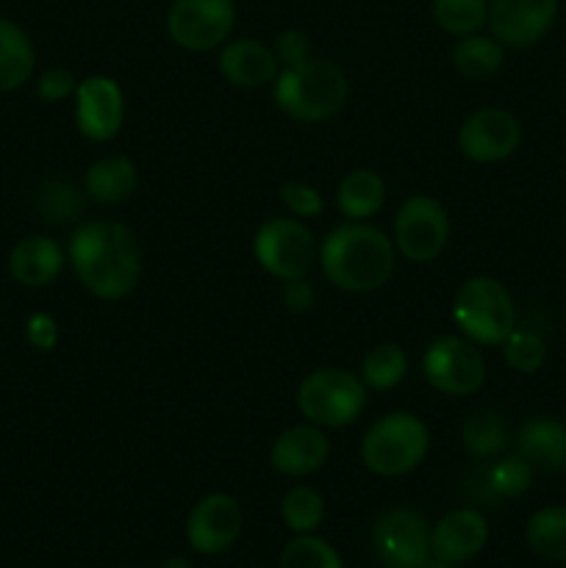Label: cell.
I'll return each instance as SVG.
<instances>
[{
    "instance_id": "8d00e7d4",
    "label": "cell",
    "mask_w": 566,
    "mask_h": 568,
    "mask_svg": "<svg viewBox=\"0 0 566 568\" xmlns=\"http://www.w3.org/2000/svg\"><path fill=\"white\" fill-rule=\"evenodd\" d=\"M26 336L33 347L42 349V353H50L59 344V322L50 314H33L26 322Z\"/></svg>"
},
{
    "instance_id": "9a60e30c",
    "label": "cell",
    "mask_w": 566,
    "mask_h": 568,
    "mask_svg": "<svg viewBox=\"0 0 566 568\" xmlns=\"http://www.w3.org/2000/svg\"><path fill=\"white\" fill-rule=\"evenodd\" d=\"M242 505L231 494H209L186 519V544L198 555H222L242 536Z\"/></svg>"
},
{
    "instance_id": "f546056e",
    "label": "cell",
    "mask_w": 566,
    "mask_h": 568,
    "mask_svg": "<svg viewBox=\"0 0 566 568\" xmlns=\"http://www.w3.org/2000/svg\"><path fill=\"white\" fill-rule=\"evenodd\" d=\"M499 347H503L505 364L514 372H519V375H533L547 361V344H544V338L536 331H525V327H514L511 336Z\"/></svg>"
},
{
    "instance_id": "d6986e66",
    "label": "cell",
    "mask_w": 566,
    "mask_h": 568,
    "mask_svg": "<svg viewBox=\"0 0 566 568\" xmlns=\"http://www.w3.org/2000/svg\"><path fill=\"white\" fill-rule=\"evenodd\" d=\"M516 455L525 458L536 475H558L566 469V425L549 416H533L519 427Z\"/></svg>"
},
{
    "instance_id": "f35d334b",
    "label": "cell",
    "mask_w": 566,
    "mask_h": 568,
    "mask_svg": "<svg viewBox=\"0 0 566 568\" xmlns=\"http://www.w3.org/2000/svg\"><path fill=\"white\" fill-rule=\"evenodd\" d=\"M159 568H192V566H189V560L181 558V555H172V558H166Z\"/></svg>"
},
{
    "instance_id": "3957f363",
    "label": "cell",
    "mask_w": 566,
    "mask_h": 568,
    "mask_svg": "<svg viewBox=\"0 0 566 568\" xmlns=\"http://www.w3.org/2000/svg\"><path fill=\"white\" fill-rule=\"evenodd\" d=\"M277 109L297 122H325L342 111L350 98V81L338 64L314 59L283 67L272 81Z\"/></svg>"
},
{
    "instance_id": "8fae6325",
    "label": "cell",
    "mask_w": 566,
    "mask_h": 568,
    "mask_svg": "<svg viewBox=\"0 0 566 568\" xmlns=\"http://www.w3.org/2000/svg\"><path fill=\"white\" fill-rule=\"evenodd\" d=\"M372 552L383 568H425L431 560V525L414 508H392L372 527Z\"/></svg>"
},
{
    "instance_id": "ba28073f",
    "label": "cell",
    "mask_w": 566,
    "mask_h": 568,
    "mask_svg": "<svg viewBox=\"0 0 566 568\" xmlns=\"http://www.w3.org/2000/svg\"><path fill=\"white\" fill-rule=\"evenodd\" d=\"M392 242L405 261L431 264L449 242L447 209L431 194H411L394 216Z\"/></svg>"
},
{
    "instance_id": "6da1fadb",
    "label": "cell",
    "mask_w": 566,
    "mask_h": 568,
    "mask_svg": "<svg viewBox=\"0 0 566 568\" xmlns=\"http://www.w3.org/2000/svg\"><path fill=\"white\" fill-rule=\"evenodd\" d=\"M67 261L87 292L100 300H122L142 277V250L128 225L92 220L75 227L67 244Z\"/></svg>"
},
{
    "instance_id": "7402d4cb",
    "label": "cell",
    "mask_w": 566,
    "mask_h": 568,
    "mask_svg": "<svg viewBox=\"0 0 566 568\" xmlns=\"http://www.w3.org/2000/svg\"><path fill=\"white\" fill-rule=\"evenodd\" d=\"M386 203V183L372 170H353L338 181L336 209L350 222H366Z\"/></svg>"
},
{
    "instance_id": "2e32d148",
    "label": "cell",
    "mask_w": 566,
    "mask_h": 568,
    "mask_svg": "<svg viewBox=\"0 0 566 568\" xmlns=\"http://www.w3.org/2000/svg\"><path fill=\"white\" fill-rule=\"evenodd\" d=\"M331 458V438L311 422L277 433L270 447V464L277 475L305 477L320 471Z\"/></svg>"
},
{
    "instance_id": "52a82bcc",
    "label": "cell",
    "mask_w": 566,
    "mask_h": 568,
    "mask_svg": "<svg viewBox=\"0 0 566 568\" xmlns=\"http://www.w3.org/2000/svg\"><path fill=\"white\" fill-rule=\"evenodd\" d=\"M253 255L261 270L270 272L277 281H297L314 266L316 250L314 233L297 216H272L255 231Z\"/></svg>"
},
{
    "instance_id": "74e56055",
    "label": "cell",
    "mask_w": 566,
    "mask_h": 568,
    "mask_svg": "<svg viewBox=\"0 0 566 568\" xmlns=\"http://www.w3.org/2000/svg\"><path fill=\"white\" fill-rule=\"evenodd\" d=\"M283 308L292 311V314H309L316 305V288L311 283H305V277H297V281L283 283Z\"/></svg>"
},
{
    "instance_id": "e575fe53",
    "label": "cell",
    "mask_w": 566,
    "mask_h": 568,
    "mask_svg": "<svg viewBox=\"0 0 566 568\" xmlns=\"http://www.w3.org/2000/svg\"><path fill=\"white\" fill-rule=\"evenodd\" d=\"M272 50H275L281 70L283 67L303 64V61L311 59V39L303 28H286L283 33H277Z\"/></svg>"
},
{
    "instance_id": "60d3db41",
    "label": "cell",
    "mask_w": 566,
    "mask_h": 568,
    "mask_svg": "<svg viewBox=\"0 0 566 568\" xmlns=\"http://www.w3.org/2000/svg\"><path fill=\"white\" fill-rule=\"evenodd\" d=\"M139 568H142V566H139Z\"/></svg>"
},
{
    "instance_id": "d6a6232c",
    "label": "cell",
    "mask_w": 566,
    "mask_h": 568,
    "mask_svg": "<svg viewBox=\"0 0 566 568\" xmlns=\"http://www.w3.org/2000/svg\"><path fill=\"white\" fill-rule=\"evenodd\" d=\"M39 211L48 216L50 222H70L81 214V194L70 183H48L39 194Z\"/></svg>"
},
{
    "instance_id": "5bb4252c",
    "label": "cell",
    "mask_w": 566,
    "mask_h": 568,
    "mask_svg": "<svg viewBox=\"0 0 566 568\" xmlns=\"http://www.w3.org/2000/svg\"><path fill=\"white\" fill-rule=\"evenodd\" d=\"M522 142V125L511 111L488 105L464 120L458 131L461 153L477 164H497L514 155Z\"/></svg>"
},
{
    "instance_id": "83f0119b",
    "label": "cell",
    "mask_w": 566,
    "mask_h": 568,
    "mask_svg": "<svg viewBox=\"0 0 566 568\" xmlns=\"http://www.w3.org/2000/svg\"><path fill=\"white\" fill-rule=\"evenodd\" d=\"M433 22L449 37H469L486 28L488 0H431Z\"/></svg>"
},
{
    "instance_id": "1f68e13d",
    "label": "cell",
    "mask_w": 566,
    "mask_h": 568,
    "mask_svg": "<svg viewBox=\"0 0 566 568\" xmlns=\"http://www.w3.org/2000/svg\"><path fill=\"white\" fill-rule=\"evenodd\" d=\"M533 475H536V471L530 469V464H527L525 458H519V455H505V458L494 460V464L488 466L486 486L488 491L497 494V497L514 499L522 497V494L530 488Z\"/></svg>"
},
{
    "instance_id": "7a4b0ae2",
    "label": "cell",
    "mask_w": 566,
    "mask_h": 568,
    "mask_svg": "<svg viewBox=\"0 0 566 568\" xmlns=\"http://www.w3.org/2000/svg\"><path fill=\"white\" fill-rule=\"evenodd\" d=\"M394 242L375 225L347 222L327 233L320 247V266L342 292L366 294L386 286L397 266Z\"/></svg>"
},
{
    "instance_id": "8992f818",
    "label": "cell",
    "mask_w": 566,
    "mask_h": 568,
    "mask_svg": "<svg viewBox=\"0 0 566 568\" xmlns=\"http://www.w3.org/2000/svg\"><path fill=\"white\" fill-rule=\"evenodd\" d=\"M370 403V388L358 375L338 366H322L303 377L297 386V408L305 422L316 427L353 425Z\"/></svg>"
},
{
    "instance_id": "d590c367",
    "label": "cell",
    "mask_w": 566,
    "mask_h": 568,
    "mask_svg": "<svg viewBox=\"0 0 566 568\" xmlns=\"http://www.w3.org/2000/svg\"><path fill=\"white\" fill-rule=\"evenodd\" d=\"M75 89L78 81L67 67H48L37 81V94L48 103H59V100L70 98V94H75Z\"/></svg>"
},
{
    "instance_id": "ac0fdd59",
    "label": "cell",
    "mask_w": 566,
    "mask_h": 568,
    "mask_svg": "<svg viewBox=\"0 0 566 568\" xmlns=\"http://www.w3.org/2000/svg\"><path fill=\"white\" fill-rule=\"evenodd\" d=\"M216 64H220L222 78L239 89L264 87V83L275 81L277 72H281L275 50L255 42V39H233V42H225Z\"/></svg>"
},
{
    "instance_id": "f1b7e54d",
    "label": "cell",
    "mask_w": 566,
    "mask_h": 568,
    "mask_svg": "<svg viewBox=\"0 0 566 568\" xmlns=\"http://www.w3.org/2000/svg\"><path fill=\"white\" fill-rule=\"evenodd\" d=\"M325 497L311 486H294L283 494L281 516L283 525L297 536H309L325 521Z\"/></svg>"
},
{
    "instance_id": "cb8c5ba5",
    "label": "cell",
    "mask_w": 566,
    "mask_h": 568,
    "mask_svg": "<svg viewBox=\"0 0 566 568\" xmlns=\"http://www.w3.org/2000/svg\"><path fill=\"white\" fill-rule=\"evenodd\" d=\"M527 547L549 564H566V508L547 505L536 510L525 525Z\"/></svg>"
},
{
    "instance_id": "ab89813d",
    "label": "cell",
    "mask_w": 566,
    "mask_h": 568,
    "mask_svg": "<svg viewBox=\"0 0 566 568\" xmlns=\"http://www.w3.org/2000/svg\"><path fill=\"white\" fill-rule=\"evenodd\" d=\"M425 568H461L458 564H447V560H438V558H431L427 560Z\"/></svg>"
},
{
    "instance_id": "e0dca14e",
    "label": "cell",
    "mask_w": 566,
    "mask_h": 568,
    "mask_svg": "<svg viewBox=\"0 0 566 568\" xmlns=\"http://www.w3.org/2000/svg\"><path fill=\"white\" fill-rule=\"evenodd\" d=\"M488 541V525L483 514L472 508H455L431 527V558L464 566L477 558Z\"/></svg>"
},
{
    "instance_id": "4fadbf2b",
    "label": "cell",
    "mask_w": 566,
    "mask_h": 568,
    "mask_svg": "<svg viewBox=\"0 0 566 568\" xmlns=\"http://www.w3.org/2000/svg\"><path fill=\"white\" fill-rule=\"evenodd\" d=\"M125 122V94L109 75H89L75 89V125L89 142H111Z\"/></svg>"
},
{
    "instance_id": "836d02e7",
    "label": "cell",
    "mask_w": 566,
    "mask_h": 568,
    "mask_svg": "<svg viewBox=\"0 0 566 568\" xmlns=\"http://www.w3.org/2000/svg\"><path fill=\"white\" fill-rule=\"evenodd\" d=\"M281 200L297 220H316V216H322V211H325V200H322L320 189L309 186V183H283Z\"/></svg>"
},
{
    "instance_id": "603a6c76",
    "label": "cell",
    "mask_w": 566,
    "mask_h": 568,
    "mask_svg": "<svg viewBox=\"0 0 566 568\" xmlns=\"http://www.w3.org/2000/svg\"><path fill=\"white\" fill-rule=\"evenodd\" d=\"M37 67L31 37L17 22L0 17V92L26 87Z\"/></svg>"
},
{
    "instance_id": "484cf974",
    "label": "cell",
    "mask_w": 566,
    "mask_h": 568,
    "mask_svg": "<svg viewBox=\"0 0 566 568\" xmlns=\"http://www.w3.org/2000/svg\"><path fill=\"white\" fill-rule=\"evenodd\" d=\"M408 375V355L400 344H377L364 355L361 381L370 392H388Z\"/></svg>"
},
{
    "instance_id": "277c9868",
    "label": "cell",
    "mask_w": 566,
    "mask_h": 568,
    "mask_svg": "<svg viewBox=\"0 0 566 568\" xmlns=\"http://www.w3.org/2000/svg\"><path fill=\"white\" fill-rule=\"evenodd\" d=\"M431 433L420 416L394 410L381 416L361 442V460L377 477H403L425 460Z\"/></svg>"
},
{
    "instance_id": "4dcf8cb0",
    "label": "cell",
    "mask_w": 566,
    "mask_h": 568,
    "mask_svg": "<svg viewBox=\"0 0 566 568\" xmlns=\"http://www.w3.org/2000/svg\"><path fill=\"white\" fill-rule=\"evenodd\" d=\"M281 568H344L336 549L316 536H297L283 547Z\"/></svg>"
},
{
    "instance_id": "4316f807",
    "label": "cell",
    "mask_w": 566,
    "mask_h": 568,
    "mask_svg": "<svg viewBox=\"0 0 566 568\" xmlns=\"http://www.w3.org/2000/svg\"><path fill=\"white\" fill-rule=\"evenodd\" d=\"M505 442H508V427L494 410H475L461 425V444L475 458H494L503 453Z\"/></svg>"
},
{
    "instance_id": "9c48e42d",
    "label": "cell",
    "mask_w": 566,
    "mask_h": 568,
    "mask_svg": "<svg viewBox=\"0 0 566 568\" xmlns=\"http://www.w3.org/2000/svg\"><path fill=\"white\" fill-rule=\"evenodd\" d=\"M236 28L233 0H175L166 11V33L172 42L192 53L222 48Z\"/></svg>"
},
{
    "instance_id": "7c38bea8",
    "label": "cell",
    "mask_w": 566,
    "mask_h": 568,
    "mask_svg": "<svg viewBox=\"0 0 566 568\" xmlns=\"http://www.w3.org/2000/svg\"><path fill=\"white\" fill-rule=\"evenodd\" d=\"M558 11V0H488L486 28L505 50H525L553 31Z\"/></svg>"
},
{
    "instance_id": "d4e9b609",
    "label": "cell",
    "mask_w": 566,
    "mask_h": 568,
    "mask_svg": "<svg viewBox=\"0 0 566 568\" xmlns=\"http://www.w3.org/2000/svg\"><path fill=\"white\" fill-rule=\"evenodd\" d=\"M449 59L464 78H488L505 64V48L492 33L477 31L469 37H461Z\"/></svg>"
},
{
    "instance_id": "ffe728a7",
    "label": "cell",
    "mask_w": 566,
    "mask_h": 568,
    "mask_svg": "<svg viewBox=\"0 0 566 568\" xmlns=\"http://www.w3.org/2000/svg\"><path fill=\"white\" fill-rule=\"evenodd\" d=\"M67 253L48 236H26L11 247L9 272L20 286L42 288L53 283L64 270Z\"/></svg>"
},
{
    "instance_id": "5b68a950",
    "label": "cell",
    "mask_w": 566,
    "mask_h": 568,
    "mask_svg": "<svg viewBox=\"0 0 566 568\" xmlns=\"http://www.w3.org/2000/svg\"><path fill=\"white\" fill-rule=\"evenodd\" d=\"M453 320L469 342L499 347L516 327L514 297L497 277H469L453 300Z\"/></svg>"
},
{
    "instance_id": "44dd1931",
    "label": "cell",
    "mask_w": 566,
    "mask_h": 568,
    "mask_svg": "<svg viewBox=\"0 0 566 568\" xmlns=\"http://www.w3.org/2000/svg\"><path fill=\"white\" fill-rule=\"evenodd\" d=\"M139 186V172L128 155L111 153L94 161L83 175V192L98 205H117L131 197Z\"/></svg>"
},
{
    "instance_id": "30bf717a",
    "label": "cell",
    "mask_w": 566,
    "mask_h": 568,
    "mask_svg": "<svg viewBox=\"0 0 566 568\" xmlns=\"http://www.w3.org/2000/svg\"><path fill=\"white\" fill-rule=\"evenodd\" d=\"M422 372L436 392L469 397L486 383V358L466 336H442L422 355Z\"/></svg>"
}]
</instances>
